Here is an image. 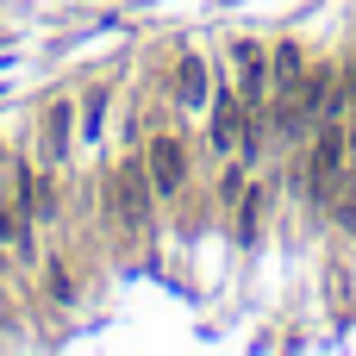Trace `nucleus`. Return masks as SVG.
<instances>
[{"label":"nucleus","instance_id":"obj_3","mask_svg":"<svg viewBox=\"0 0 356 356\" xmlns=\"http://www.w3.org/2000/svg\"><path fill=\"white\" fill-rule=\"evenodd\" d=\"M144 169H150L156 200H175V194L188 188V144H181L175 131H156V138L144 144Z\"/></svg>","mask_w":356,"mask_h":356},{"label":"nucleus","instance_id":"obj_4","mask_svg":"<svg viewBox=\"0 0 356 356\" xmlns=\"http://www.w3.org/2000/svg\"><path fill=\"white\" fill-rule=\"evenodd\" d=\"M232 56H238V75H232V81H238L244 113H250V119H269V50L250 44V38H238Z\"/></svg>","mask_w":356,"mask_h":356},{"label":"nucleus","instance_id":"obj_8","mask_svg":"<svg viewBox=\"0 0 356 356\" xmlns=\"http://www.w3.org/2000/svg\"><path fill=\"white\" fill-rule=\"evenodd\" d=\"M44 294H50V307H69V300H75V269H69L56 250L44 257Z\"/></svg>","mask_w":356,"mask_h":356},{"label":"nucleus","instance_id":"obj_11","mask_svg":"<svg viewBox=\"0 0 356 356\" xmlns=\"http://www.w3.org/2000/svg\"><path fill=\"white\" fill-rule=\"evenodd\" d=\"M219 200H244V163H232V169L219 175Z\"/></svg>","mask_w":356,"mask_h":356},{"label":"nucleus","instance_id":"obj_6","mask_svg":"<svg viewBox=\"0 0 356 356\" xmlns=\"http://www.w3.org/2000/svg\"><path fill=\"white\" fill-rule=\"evenodd\" d=\"M207 75H213V69H207L200 56H181V63H175V106H181V113H200V106H207V88H213Z\"/></svg>","mask_w":356,"mask_h":356},{"label":"nucleus","instance_id":"obj_9","mask_svg":"<svg viewBox=\"0 0 356 356\" xmlns=\"http://www.w3.org/2000/svg\"><path fill=\"white\" fill-rule=\"evenodd\" d=\"M325 300H332V313L338 319H350V307H356V294H350V263H325Z\"/></svg>","mask_w":356,"mask_h":356},{"label":"nucleus","instance_id":"obj_12","mask_svg":"<svg viewBox=\"0 0 356 356\" xmlns=\"http://www.w3.org/2000/svg\"><path fill=\"white\" fill-rule=\"evenodd\" d=\"M338 225H344V232H356V188L338 200Z\"/></svg>","mask_w":356,"mask_h":356},{"label":"nucleus","instance_id":"obj_1","mask_svg":"<svg viewBox=\"0 0 356 356\" xmlns=\"http://www.w3.org/2000/svg\"><path fill=\"white\" fill-rule=\"evenodd\" d=\"M150 207H156V188H150L144 156H125L119 169H106V181H100V219H106L125 244H138V238L150 232Z\"/></svg>","mask_w":356,"mask_h":356},{"label":"nucleus","instance_id":"obj_2","mask_svg":"<svg viewBox=\"0 0 356 356\" xmlns=\"http://www.w3.org/2000/svg\"><path fill=\"white\" fill-rule=\"evenodd\" d=\"M300 188H307V200L313 207H325L332 194H338V181L350 175V138H344V113L338 119H319L313 125V144H307V156H300Z\"/></svg>","mask_w":356,"mask_h":356},{"label":"nucleus","instance_id":"obj_10","mask_svg":"<svg viewBox=\"0 0 356 356\" xmlns=\"http://www.w3.org/2000/svg\"><path fill=\"white\" fill-rule=\"evenodd\" d=\"M263 207H269V188L257 181V188H244V207H238V238L250 244L257 238V225H263Z\"/></svg>","mask_w":356,"mask_h":356},{"label":"nucleus","instance_id":"obj_5","mask_svg":"<svg viewBox=\"0 0 356 356\" xmlns=\"http://www.w3.org/2000/svg\"><path fill=\"white\" fill-rule=\"evenodd\" d=\"M69 138H75V106H69V100H50V106L38 113V144H44V156L63 163V156H69Z\"/></svg>","mask_w":356,"mask_h":356},{"label":"nucleus","instance_id":"obj_7","mask_svg":"<svg viewBox=\"0 0 356 356\" xmlns=\"http://www.w3.org/2000/svg\"><path fill=\"white\" fill-rule=\"evenodd\" d=\"M0 244L6 250H31V213L19 194H0Z\"/></svg>","mask_w":356,"mask_h":356}]
</instances>
